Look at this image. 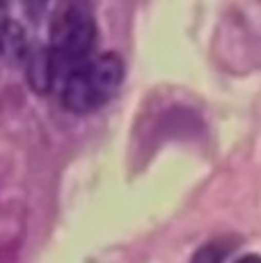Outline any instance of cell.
<instances>
[{
    "label": "cell",
    "instance_id": "obj_4",
    "mask_svg": "<svg viewBox=\"0 0 261 263\" xmlns=\"http://www.w3.org/2000/svg\"><path fill=\"white\" fill-rule=\"evenodd\" d=\"M229 250H232V245H227V242H222V240H213V242H209V245L199 247L190 263H222L227 259Z\"/></svg>",
    "mask_w": 261,
    "mask_h": 263
},
{
    "label": "cell",
    "instance_id": "obj_3",
    "mask_svg": "<svg viewBox=\"0 0 261 263\" xmlns=\"http://www.w3.org/2000/svg\"><path fill=\"white\" fill-rule=\"evenodd\" d=\"M30 53L28 39H26V30L14 21H3L0 23V58L7 62H23L26 64Z\"/></svg>",
    "mask_w": 261,
    "mask_h": 263
},
{
    "label": "cell",
    "instance_id": "obj_2",
    "mask_svg": "<svg viewBox=\"0 0 261 263\" xmlns=\"http://www.w3.org/2000/svg\"><path fill=\"white\" fill-rule=\"evenodd\" d=\"M124 62L117 53L92 55L67 76L60 99L69 112L87 115L103 108L122 87Z\"/></svg>",
    "mask_w": 261,
    "mask_h": 263
},
{
    "label": "cell",
    "instance_id": "obj_5",
    "mask_svg": "<svg viewBox=\"0 0 261 263\" xmlns=\"http://www.w3.org/2000/svg\"><path fill=\"white\" fill-rule=\"evenodd\" d=\"M48 3H51V0H21L23 12H26V16L32 18V21H37V18L44 16V12H46Z\"/></svg>",
    "mask_w": 261,
    "mask_h": 263
},
{
    "label": "cell",
    "instance_id": "obj_6",
    "mask_svg": "<svg viewBox=\"0 0 261 263\" xmlns=\"http://www.w3.org/2000/svg\"><path fill=\"white\" fill-rule=\"evenodd\" d=\"M236 263H261V256L259 254H245V256H240Z\"/></svg>",
    "mask_w": 261,
    "mask_h": 263
},
{
    "label": "cell",
    "instance_id": "obj_1",
    "mask_svg": "<svg viewBox=\"0 0 261 263\" xmlns=\"http://www.w3.org/2000/svg\"><path fill=\"white\" fill-rule=\"evenodd\" d=\"M97 46V18L89 0H58L51 25L48 48L58 60L64 76L92 58Z\"/></svg>",
    "mask_w": 261,
    "mask_h": 263
}]
</instances>
